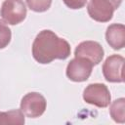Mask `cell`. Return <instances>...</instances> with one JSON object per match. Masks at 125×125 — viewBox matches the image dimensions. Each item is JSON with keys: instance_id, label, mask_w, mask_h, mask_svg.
I'll return each instance as SVG.
<instances>
[{"instance_id": "52a82bcc", "label": "cell", "mask_w": 125, "mask_h": 125, "mask_svg": "<svg viewBox=\"0 0 125 125\" xmlns=\"http://www.w3.org/2000/svg\"><path fill=\"white\" fill-rule=\"evenodd\" d=\"M124 58L120 55L109 56L103 64V74L106 81L121 83L124 81L123 75Z\"/></svg>"}, {"instance_id": "5bb4252c", "label": "cell", "mask_w": 125, "mask_h": 125, "mask_svg": "<svg viewBox=\"0 0 125 125\" xmlns=\"http://www.w3.org/2000/svg\"><path fill=\"white\" fill-rule=\"evenodd\" d=\"M63 3L70 9H73V10H76V9H81L83 8L86 3H87V0H62Z\"/></svg>"}, {"instance_id": "5b68a950", "label": "cell", "mask_w": 125, "mask_h": 125, "mask_svg": "<svg viewBox=\"0 0 125 125\" xmlns=\"http://www.w3.org/2000/svg\"><path fill=\"white\" fill-rule=\"evenodd\" d=\"M47 106L45 98L37 92H31L23 96L21 102V112L30 118H36L41 116Z\"/></svg>"}, {"instance_id": "6da1fadb", "label": "cell", "mask_w": 125, "mask_h": 125, "mask_svg": "<svg viewBox=\"0 0 125 125\" xmlns=\"http://www.w3.org/2000/svg\"><path fill=\"white\" fill-rule=\"evenodd\" d=\"M70 45L51 30L44 29L35 37L32 44V56L36 62L47 64L54 60H65L70 55Z\"/></svg>"}, {"instance_id": "8fae6325", "label": "cell", "mask_w": 125, "mask_h": 125, "mask_svg": "<svg viewBox=\"0 0 125 125\" xmlns=\"http://www.w3.org/2000/svg\"><path fill=\"white\" fill-rule=\"evenodd\" d=\"M109 113L111 118L118 123H124L125 121V99L120 98L112 102L109 107Z\"/></svg>"}, {"instance_id": "9c48e42d", "label": "cell", "mask_w": 125, "mask_h": 125, "mask_svg": "<svg viewBox=\"0 0 125 125\" xmlns=\"http://www.w3.org/2000/svg\"><path fill=\"white\" fill-rule=\"evenodd\" d=\"M105 39L112 49H122L125 46V26L121 23L110 24L106 28Z\"/></svg>"}, {"instance_id": "7a4b0ae2", "label": "cell", "mask_w": 125, "mask_h": 125, "mask_svg": "<svg viewBox=\"0 0 125 125\" xmlns=\"http://www.w3.org/2000/svg\"><path fill=\"white\" fill-rule=\"evenodd\" d=\"M122 0H90L87 5L89 16L97 21L107 22L121 5Z\"/></svg>"}, {"instance_id": "4fadbf2b", "label": "cell", "mask_w": 125, "mask_h": 125, "mask_svg": "<svg viewBox=\"0 0 125 125\" xmlns=\"http://www.w3.org/2000/svg\"><path fill=\"white\" fill-rule=\"evenodd\" d=\"M12 33L8 25L0 20V49H4L11 41Z\"/></svg>"}, {"instance_id": "8992f818", "label": "cell", "mask_w": 125, "mask_h": 125, "mask_svg": "<svg viewBox=\"0 0 125 125\" xmlns=\"http://www.w3.org/2000/svg\"><path fill=\"white\" fill-rule=\"evenodd\" d=\"M93 66L94 64L89 60L81 57H75L66 66V76L74 82L86 81L92 73Z\"/></svg>"}, {"instance_id": "ba28073f", "label": "cell", "mask_w": 125, "mask_h": 125, "mask_svg": "<svg viewBox=\"0 0 125 125\" xmlns=\"http://www.w3.org/2000/svg\"><path fill=\"white\" fill-rule=\"evenodd\" d=\"M104 49L96 41H83L75 49V57H81L89 60L94 65L99 64L104 58Z\"/></svg>"}, {"instance_id": "30bf717a", "label": "cell", "mask_w": 125, "mask_h": 125, "mask_svg": "<svg viewBox=\"0 0 125 125\" xmlns=\"http://www.w3.org/2000/svg\"><path fill=\"white\" fill-rule=\"evenodd\" d=\"M24 114L21 109L0 112V124H24Z\"/></svg>"}, {"instance_id": "3957f363", "label": "cell", "mask_w": 125, "mask_h": 125, "mask_svg": "<svg viewBox=\"0 0 125 125\" xmlns=\"http://www.w3.org/2000/svg\"><path fill=\"white\" fill-rule=\"evenodd\" d=\"M0 16L9 24L21 22L26 17V7L22 0H5L0 9Z\"/></svg>"}, {"instance_id": "7c38bea8", "label": "cell", "mask_w": 125, "mask_h": 125, "mask_svg": "<svg viewBox=\"0 0 125 125\" xmlns=\"http://www.w3.org/2000/svg\"><path fill=\"white\" fill-rule=\"evenodd\" d=\"M26 4L31 11L42 13L51 7L52 0H26Z\"/></svg>"}, {"instance_id": "277c9868", "label": "cell", "mask_w": 125, "mask_h": 125, "mask_svg": "<svg viewBox=\"0 0 125 125\" xmlns=\"http://www.w3.org/2000/svg\"><path fill=\"white\" fill-rule=\"evenodd\" d=\"M83 100L87 104H94L98 107H106L110 104L111 96L104 84L93 83L84 89Z\"/></svg>"}]
</instances>
